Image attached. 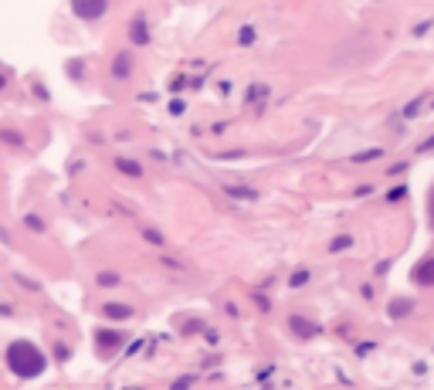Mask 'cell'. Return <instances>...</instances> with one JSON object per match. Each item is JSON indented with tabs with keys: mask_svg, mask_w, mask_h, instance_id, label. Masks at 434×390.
Wrapping results in <instances>:
<instances>
[{
	"mask_svg": "<svg viewBox=\"0 0 434 390\" xmlns=\"http://www.w3.org/2000/svg\"><path fill=\"white\" fill-rule=\"evenodd\" d=\"M123 343H126V333H119V329H95V346H99L102 357H108L112 350H119Z\"/></svg>",
	"mask_w": 434,
	"mask_h": 390,
	"instance_id": "277c9868",
	"label": "cell"
},
{
	"mask_svg": "<svg viewBox=\"0 0 434 390\" xmlns=\"http://www.w3.org/2000/svg\"><path fill=\"white\" fill-rule=\"evenodd\" d=\"M404 170H407V167H404V163H397V167H390V170H387V173H390V177H401V173H404Z\"/></svg>",
	"mask_w": 434,
	"mask_h": 390,
	"instance_id": "603a6c76",
	"label": "cell"
},
{
	"mask_svg": "<svg viewBox=\"0 0 434 390\" xmlns=\"http://www.w3.org/2000/svg\"><path fill=\"white\" fill-rule=\"evenodd\" d=\"M343 248H353V234H340L333 245H329V251L336 255V251H343Z\"/></svg>",
	"mask_w": 434,
	"mask_h": 390,
	"instance_id": "7c38bea8",
	"label": "cell"
},
{
	"mask_svg": "<svg viewBox=\"0 0 434 390\" xmlns=\"http://www.w3.org/2000/svg\"><path fill=\"white\" fill-rule=\"evenodd\" d=\"M428 150H434V136H431V140H424V146H421V153H428Z\"/></svg>",
	"mask_w": 434,
	"mask_h": 390,
	"instance_id": "cb8c5ba5",
	"label": "cell"
},
{
	"mask_svg": "<svg viewBox=\"0 0 434 390\" xmlns=\"http://www.w3.org/2000/svg\"><path fill=\"white\" fill-rule=\"evenodd\" d=\"M129 38H133V45H146V41H150V31H146V21H143V17H136V21H133Z\"/></svg>",
	"mask_w": 434,
	"mask_h": 390,
	"instance_id": "9c48e42d",
	"label": "cell"
},
{
	"mask_svg": "<svg viewBox=\"0 0 434 390\" xmlns=\"http://www.w3.org/2000/svg\"><path fill=\"white\" fill-rule=\"evenodd\" d=\"M102 316H106V319H129L133 309H129L126 302H108V306H102Z\"/></svg>",
	"mask_w": 434,
	"mask_h": 390,
	"instance_id": "ba28073f",
	"label": "cell"
},
{
	"mask_svg": "<svg viewBox=\"0 0 434 390\" xmlns=\"http://www.w3.org/2000/svg\"><path fill=\"white\" fill-rule=\"evenodd\" d=\"M4 363H7V370L21 380H34V377H41L48 370V357L31 343V340H14V343L4 350Z\"/></svg>",
	"mask_w": 434,
	"mask_h": 390,
	"instance_id": "7a4b0ae2",
	"label": "cell"
},
{
	"mask_svg": "<svg viewBox=\"0 0 434 390\" xmlns=\"http://www.w3.org/2000/svg\"><path fill=\"white\" fill-rule=\"evenodd\" d=\"M377 156H384V146H373L367 153H357L353 156V163H367V160H377Z\"/></svg>",
	"mask_w": 434,
	"mask_h": 390,
	"instance_id": "4fadbf2b",
	"label": "cell"
},
{
	"mask_svg": "<svg viewBox=\"0 0 434 390\" xmlns=\"http://www.w3.org/2000/svg\"><path fill=\"white\" fill-rule=\"evenodd\" d=\"M268 95V89L265 85H255V89H248V99H265Z\"/></svg>",
	"mask_w": 434,
	"mask_h": 390,
	"instance_id": "d6986e66",
	"label": "cell"
},
{
	"mask_svg": "<svg viewBox=\"0 0 434 390\" xmlns=\"http://www.w3.org/2000/svg\"><path fill=\"white\" fill-rule=\"evenodd\" d=\"M306 282H309V272H295V275H292V285H295V289H299V285H306Z\"/></svg>",
	"mask_w": 434,
	"mask_h": 390,
	"instance_id": "ffe728a7",
	"label": "cell"
},
{
	"mask_svg": "<svg viewBox=\"0 0 434 390\" xmlns=\"http://www.w3.org/2000/svg\"><path fill=\"white\" fill-rule=\"evenodd\" d=\"M289 329H292L295 336H302V340L319 336V326H316V323H309V319H302V316H292V319H289Z\"/></svg>",
	"mask_w": 434,
	"mask_h": 390,
	"instance_id": "8992f818",
	"label": "cell"
},
{
	"mask_svg": "<svg viewBox=\"0 0 434 390\" xmlns=\"http://www.w3.org/2000/svg\"><path fill=\"white\" fill-rule=\"evenodd\" d=\"M55 357H58V360H68V357H72V346H58V350H55Z\"/></svg>",
	"mask_w": 434,
	"mask_h": 390,
	"instance_id": "44dd1931",
	"label": "cell"
},
{
	"mask_svg": "<svg viewBox=\"0 0 434 390\" xmlns=\"http://www.w3.org/2000/svg\"><path fill=\"white\" fill-rule=\"evenodd\" d=\"M95 282H99L102 289H112V285H119V275H116V272H102Z\"/></svg>",
	"mask_w": 434,
	"mask_h": 390,
	"instance_id": "5bb4252c",
	"label": "cell"
},
{
	"mask_svg": "<svg viewBox=\"0 0 434 390\" xmlns=\"http://www.w3.org/2000/svg\"><path fill=\"white\" fill-rule=\"evenodd\" d=\"M4 85H7V82H4V75H0V89H4Z\"/></svg>",
	"mask_w": 434,
	"mask_h": 390,
	"instance_id": "484cf974",
	"label": "cell"
},
{
	"mask_svg": "<svg viewBox=\"0 0 434 390\" xmlns=\"http://www.w3.org/2000/svg\"><path fill=\"white\" fill-rule=\"evenodd\" d=\"M0 140H4V143H14V146H21V143H24V136H21V133H11V129H0Z\"/></svg>",
	"mask_w": 434,
	"mask_h": 390,
	"instance_id": "2e32d148",
	"label": "cell"
},
{
	"mask_svg": "<svg viewBox=\"0 0 434 390\" xmlns=\"http://www.w3.org/2000/svg\"><path fill=\"white\" fill-rule=\"evenodd\" d=\"M68 4L78 21H99L108 11V0H68Z\"/></svg>",
	"mask_w": 434,
	"mask_h": 390,
	"instance_id": "3957f363",
	"label": "cell"
},
{
	"mask_svg": "<svg viewBox=\"0 0 434 390\" xmlns=\"http://www.w3.org/2000/svg\"><path fill=\"white\" fill-rule=\"evenodd\" d=\"M143 234H146V241H153V245H163V238H160V234H156V231H150V228H146V231H143Z\"/></svg>",
	"mask_w": 434,
	"mask_h": 390,
	"instance_id": "7402d4cb",
	"label": "cell"
},
{
	"mask_svg": "<svg viewBox=\"0 0 434 390\" xmlns=\"http://www.w3.org/2000/svg\"><path fill=\"white\" fill-rule=\"evenodd\" d=\"M116 170H123L126 177H143V167H140V163H136V160H123V156L116 160Z\"/></svg>",
	"mask_w": 434,
	"mask_h": 390,
	"instance_id": "30bf717a",
	"label": "cell"
},
{
	"mask_svg": "<svg viewBox=\"0 0 434 390\" xmlns=\"http://www.w3.org/2000/svg\"><path fill=\"white\" fill-rule=\"evenodd\" d=\"M129 75H133V55L123 51V55L112 58V78H129Z\"/></svg>",
	"mask_w": 434,
	"mask_h": 390,
	"instance_id": "52a82bcc",
	"label": "cell"
},
{
	"mask_svg": "<svg viewBox=\"0 0 434 390\" xmlns=\"http://www.w3.org/2000/svg\"><path fill=\"white\" fill-rule=\"evenodd\" d=\"M431 221H434V190H431Z\"/></svg>",
	"mask_w": 434,
	"mask_h": 390,
	"instance_id": "d4e9b609",
	"label": "cell"
},
{
	"mask_svg": "<svg viewBox=\"0 0 434 390\" xmlns=\"http://www.w3.org/2000/svg\"><path fill=\"white\" fill-rule=\"evenodd\" d=\"M404 197H407V187H397V190H390L387 194V204H401Z\"/></svg>",
	"mask_w": 434,
	"mask_h": 390,
	"instance_id": "e0dca14e",
	"label": "cell"
},
{
	"mask_svg": "<svg viewBox=\"0 0 434 390\" xmlns=\"http://www.w3.org/2000/svg\"><path fill=\"white\" fill-rule=\"evenodd\" d=\"M24 224H28V231H45V218H38V214H28Z\"/></svg>",
	"mask_w": 434,
	"mask_h": 390,
	"instance_id": "9a60e30c",
	"label": "cell"
},
{
	"mask_svg": "<svg viewBox=\"0 0 434 390\" xmlns=\"http://www.w3.org/2000/svg\"><path fill=\"white\" fill-rule=\"evenodd\" d=\"M380 51L384 48L373 41L370 34H346V38H340L336 45H333V51H329V65L333 68H363V65H373L377 58H380Z\"/></svg>",
	"mask_w": 434,
	"mask_h": 390,
	"instance_id": "6da1fadb",
	"label": "cell"
},
{
	"mask_svg": "<svg viewBox=\"0 0 434 390\" xmlns=\"http://www.w3.org/2000/svg\"><path fill=\"white\" fill-rule=\"evenodd\" d=\"M411 309H414V302H411V299H394V302H390V316H394V319L407 316Z\"/></svg>",
	"mask_w": 434,
	"mask_h": 390,
	"instance_id": "8fae6325",
	"label": "cell"
},
{
	"mask_svg": "<svg viewBox=\"0 0 434 390\" xmlns=\"http://www.w3.org/2000/svg\"><path fill=\"white\" fill-rule=\"evenodd\" d=\"M411 282H414L418 289H431V285H434V255L421 258L418 265H414V272H411Z\"/></svg>",
	"mask_w": 434,
	"mask_h": 390,
	"instance_id": "5b68a950",
	"label": "cell"
},
{
	"mask_svg": "<svg viewBox=\"0 0 434 390\" xmlns=\"http://www.w3.org/2000/svg\"><path fill=\"white\" fill-rule=\"evenodd\" d=\"M238 41H241V45H251V41H255V31H251V28H241Z\"/></svg>",
	"mask_w": 434,
	"mask_h": 390,
	"instance_id": "ac0fdd59",
	"label": "cell"
}]
</instances>
